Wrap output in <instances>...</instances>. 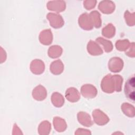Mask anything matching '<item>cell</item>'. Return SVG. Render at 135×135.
Wrapping results in <instances>:
<instances>
[{
  "label": "cell",
  "mask_w": 135,
  "mask_h": 135,
  "mask_svg": "<svg viewBox=\"0 0 135 135\" xmlns=\"http://www.w3.org/2000/svg\"><path fill=\"white\" fill-rule=\"evenodd\" d=\"M101 86L104 92L108 93H111L114 90H116L117 86L114 75L109 74L104 77Z\"/></svg>",
  "instance_id": "6da1fadb"
},
{
  "label": "cell",
  "mask_w": 135,
  "mask_h": 135,
  "mask_svg": "<svg viewBox=\"0 0 135 135\" xmlns=\"http://www.w3.org/2000/svg\"><path fill=\"white\" fill-rule=\"evenodd\" d=\"M124 92L126 97L131 100L134 101V76L129 78L126 83Z\"/></svg>",
  "instance_id": "7a4b0ae2"
},
{
  "label": "cell",
  "mask_w": 135,
  "mask_h": 135,
  "mask_svg": "<svg viewBox=\"0 0 135 135\" xmlns=\"http://www.w3.org/2000/svg\"><path fill=\"white\" fill-rule=\"evenodd\" d=\"M79 24L80 26L85 30H91L93 27V23L91 16L86 13L80 16Z\"/></svg>",
  "instance_id": "3957f363"
},
{
  "label": "cell",
  "mask_w": 135,
  "mask_h": 135,
  "mask_svg": "<svg viewBox=\"0 0 135 135\" xmlns=\"http://www.w3.org/2000/svg\"><path fill=\"white\" fill-rule=\"evenodd\" d=\"M47 18L50 21V25L54 28L61 27L64 24V21L59 14L50 13L47 15Z\"/></svg>",
  "instance_id": "277c9868"
},
{
  "label": "cell",
  "mask_w": 135,
  "mask_h": 135,
  "mask_svg": "<svg viewBox=\"0 0 135 135\" xmlns=\"http://www.w3.org/2000/svg\"><path fill=\"white\" fill-rule=\"evenodd\" d=\"M109 69L112 72H119L123 68V62L118 57H112L109 61Z\"/></svg>",
  "instance_id": "5b68a950"
},
{
  "label": "cell",
  "mask_w": 135,
  "mask_h": 135,
  "mask_svg": "<svg viewBox=\"0 0 135 135\" xmlns=\"http://www.w3.org/2000/svg\"><path fill=\"white\" fill-rule=\"evenodd\" d=\"M94 122L99 125H104L109 121V119L102 111L99 109H96L92 112Z\"/></svg>",
  "instance_id": "8992f818"
},
{
  "label": "cell",
  "mask_w": 135,
  "mask_h": 135,
  "mask_svg": "<svg viewBox=\"0 0 135 135\" xmlns=\"http://www.w3.org/2000/svg\"><path fill=\"white\" fill-rule=\"evenodd\" d=\"M81 93L83 97L87 98H94L98 93L96 88L91 84H85L81 87Z\"/></svg>",
  "instance_id": "52a82bcc"
},
{
  "label": "cell",
  "mask_w": 135,
  "mask_h": 135,
  "mask_svg": "<svg viewBox=\"0 0 135 135\" xmlns=\"http://www.w3.org/2000/svg\"><path fill=\"white\" fill-rule=\"evenodd\" d=\"M33 98L38 101H42L45 99L47 96V92L45 88L41 85L37 86L32 92Z\"/></svg>",
  "instance_id": "ba28073f"
},
{
  "label": "cell",
  "mask_w": 135,
  "mask_h": 135,
  "mask_svg": "<svg viewBox=\"0 0 135 135\" xmlns=\"http://www.w3.org/2000/svg\"><path fill=\"white\" fill-rule=\"evenodd\" d=\"M44 64L43 61L40 60H33L31 64V70L32 73L36 74H40L44 70Z\"/></svg>",
  "instance_id": "9c48e42d"
},
{
  "label": "cell",
  "mask_w": 135,
  "mask_h": 135,
  "mask_svg": "<svg viewBox=\"0 0 135 135\" xmlns=\"http://www.w3.org/2000/svg\"><path fill=\"white\" fill-rule=\"evenodd\" d=\"M65 97L67 100L71 102L78 101L80 98L78 91L74 88H70L66 90Z\"/></svg>",
  "instance_id": "30bf717a"
},
{
  "label": "cell",
  "mask_w": 135,
  "mask_h": 135,
  "mask_svg": "<svg viewBox=\"0 0 135 135\" xmlns=\"http://www.w3.org/2000/svg\"><path fill=\"white\" fill-rule=\"evenodd\" d=\"M87 49L88 52L92 55H99L103 53L102 49L95 42L91 40L88 44Z\"/></svg>",
  "instance_id": "8fae6325"
},
{
  "label": "cell",
  "mask_w": 135,
  "mask_h": 135,
  "mask_svg": "<svg viewBox=\"0 0 135 135\" xmlns=\"http://www.w3.org/2000/svg\"><path fill=\"white\" fill-rule=\"evenodd\" d=\"M40 41L44 45H49L52 41V34L50 29L45 30L41 32L40 35Z\"/></svg>",
  "instance_id": "7c38bea8"
},
{
  "label": "cell",
  "mask_w": 135,
  "mask_h": 135,
  "mask_svg": "<svg viewBox=\"0 0 135 135\" xmlns=\"http://www.w3.org/2000/svg\"><path fill=\"white\" fill-rule=\"evenodd\" d=\"M78 119L80 123L83 126L89 127L93 124L90 115L84 112H80L78 114Z\"/></svg>",
  "instance_id": "4fadbf2b"
},
{
  "label": "cell",
  "mask_w": 135,
  "mask_h": 135,
  "mask_svg": "<svg viewBox=\"0 0 135 135\" xmlns=\"http://www.w3.org/2000/svg\"><path fill=\"white\" fill-rule=\"evenodd\" d=\"M64 69V65L61 60H57L52 63L50 65V71L54 74H61Z\"/></svg>",
  "instance_id": "5bb4252c"
},
{
  "label": "cell",
  "mask_w": 135,
  "mask_h": 135,
  "mask_svg": "<svg viewBox=\"0 0 135 135\" xmlns=\"http://www.w3.org/2000/svg\"><path fill=\"white\" fill-rule=\"evenodd\" d=\"M61 1H59V4H56V1L49 2L47 4V8L49 10L61 12L65 9V2L63 1L61 4H60Z\"/></svg>",
  "instance_id": "9a60e30c"
},
{
  "label": "cell",
  "mask_w": 135,
  "mask_h": 135,
  "mask_svg": "<svg viewBox=\"0 0 135 135\" xmlns=\"http://www.w3.org/2000/svg\"><path fill=\"white\" fill-rule=\"evenodd\" d=\"M53 124L54 128L58 132L64 131L66 128V124L65 121L61 118L54 117L53 119Z\"/></svg>",
  "instance_id": "2e32d148"
},
{
  "label": "cell",
  "mask_w": 135,
  "mask_h": 135,
  "mask_svg": "<svg viewBox=\"0 0 135 135\" xmlns=\"http://www.w3.org/2000/svg\"><path fill=\"white\" fill-rule=\"evenodd\" d=\"M121 109L125 115L129 117H134L135 114L134 108L132 105L128 103H124L122 104Z\"/></svg>",
  "instance_id": "e0dca14e"
},
{
  "label": "cell",
  "mask_w": 135,
  "mask_h": 135,
  "mask_svg": "<svg viewBox=\"0 0 135 135\" xmlns=\"http://www.w3.org/2000/svg\"><path fill=\"white\" fill-rule=\"evenodd\" d=\"M51 100L52 103L56 107H62L64 102L63 96L57 92H54L53 93Z\"/></svg>",
  "instance_id": "ac0fdd59"
},
{
  "label": "cell",
  "mask_w": 135,
  "mask_h": 135,
  "mask_svg": "<svg viewBox=\"0 0 135 135\" xmlns=\"http://www.w3.org/2000/svg\"><path fill=\"white\" fill-rule=\"evenodd\" d=\"M62 52V49L60 46L53 45L49 48L48 54L49 56L52 58H56L60 56Z\"/></svg>",
  "instance_id": "d6986e66"
},
{
  "label": "cell",
  "mask_w": 135,
  "mask_h": 135,
  "mask_svg": "<svg viewBox=\"0 0 135 135\" xmlns=\"http://www.w3.org/2000/svg\"><path fill=\"white\" fill-rule=\"evenodd\" d=\"M108 8L109 14L112 13L115 9L114 4L112 1H102L99 5V9L102 12L105 8Z\"/></svg>",
  "instance_id": "ffe728a7"
},
{
  "label": "cell",
  "mask_w": 135,
  "mask_h": 135,
  "mask_svg": "<svg viewBox=\"0 0 135 135\" xmlns=\"http://www.w3.org/2000/svg\"><path fill=\"white\" fill-rule=\"evenodd\" d=\"M115 27L112 24H109L102 30V35L108 38L112 37L115 34Z\"/></svg>",
  "instance_id": "44dd1931"
},
{
  "label": "cell",
  "mask_w": 135,
  "mask_h": 135,
  "mask_svg": "<svg viewBox=\"0 0 135 135\" xmlns=\"http://www.w3.org/2000/svg\"><path fill=\"white\" fill-rule=\"evenodd\" d=\"M51 129V124L47 121H44L42 122L38 127V132L40 134H48L50 132V130Z\"/></svg>",
  "instance_id": "7402d4cb"
},
{
  "label": "cell",
  "mask_w": 135,
  "mask_h": 135,
  "mask_svg": "<svg viewBox=\"0 0 135 135\" xmlns=\"http://www.w3.org/2000/svg\"><path fill=\"white\" fill-rule=\"evenodd\" d=\"M96 41L103 46L104 49L106 52H110L113 49V45L111 41L105 40L102 37H98L96 39Z\"/></svg>",
  "instance_id": "603a6c76"
},
{
  "label": "cell",
  "mask_w": 135,
  "mask_h": 135,
  "mask_svg": "<svg viewBox=\"0 0 135 135\" xmlns=\"http://www.w3.org/2000/svg\"><path fill=\"white\" fill-rule=\"evenodd\" d=\"M90 16L92 19L93 25L96 28H99L101 25V20L100 19V15L98 12L94 11L90 14Z\"/></svg>",
  "instance_id": "cb8c5ba5"
},
{
  "label": "cell",
  "mask_w": 135,
  "mask_h": 135,
  "mask_svg": "<svg viewBox=\"0 0 135 135\" xmlns=\"http://www.w3.org/2000/svg\"><path fill=\"white\" fill-rule=\"evenodd\" d=\"M130 45L129 41L128 40H118L115 43V46L117 50L120 51H124L128 49Z\"/></svg>",
  "instance_id": "d4e9b609"
},
{
  "label": "cell",
  "mask_w": 135,
  "mask_h": 135,
  "mask_svg": "<svg viewBox=\"0 0 135 135\" xmlns=\"http://www.w3.org/2000/svg\"><path fill=\"white\" fill-rule=\"evenodd\" d=\"M124 18L126 23L129 26H133L134 25V13H130L128 11H126L124 13Z\"/></svg>",
  "instance_id": "484cf974"
},
{
  "label": "cell",
  "mask_w": 135,
  "mask_h": 135,
  "mask_svg": "<svg viewBox=\"0 0 135 135\" xmlns=\"http://www.w3.org/2000/svg\"><path fill=\"white\" fill-rule=\"evenodd\" d=\"M130 45H131L130 49L128 52H126V54L130 57H134V43L132 42Z\"/></svg>",
  "instance_id": "4316f807"
},
{
  "label": "cell",
  "mask_w": 135,
  "mask_h": 135,
  "mask_svg": "<svg viewBox=\"0 0 135 135\" xmlns=\"http://www.w3.org/2000/svg\"><path fill=\"white\" fill-rule=\"evenodd\" d=\"M91 134V132L89 131V130L84 129H78L76 130V132H75V134Z\"/></svg>",
  "instance_id": "83f0119b"
}]
</instances>
